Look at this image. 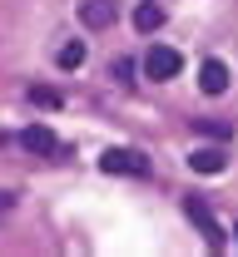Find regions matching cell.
Returning <instances> with one entry per match:
<instances>
[{
	"instance_id": "1",
	"label": "cell",
	"mask_w": 238,
	"mask_h": 257,
	"mask_svg": "<svg viewBox=\"0 0 238 257\" xmlns=\"http://www.w3.org/2000/svg\"><path fill=\"white\" fill-rule=\"evenodd\" d=\"M104 173H129V178H149V154H139V149H109L100 159Z\"/></svg>"
},
{
	"instance_id": "2",
	"label": "cell",
	"mask_w": 238,
	"mask_h": 257,
	"mask_svg": "<svg viewBox=\"0 0 238 257\" xmlns=\"http://www.w3.org/2000/svg\"><path fill=\"white\" fill-rule=\"evenodd\" d=\"M184 218L204 232L208 247H223V232H218V218H213V208H208L204 198H184Z\"/></svg>"
},
{
	"instance_id": "3",
	"label": "cell",
	"mask_w": 238,
	"mask_h": 257,
	"mask_svg": "<svg viewBox=\"0 0 238 257\" xmlns=\"http://www.w3.org/2000/svg\"><path fill=\"white\" fill-rule=\"evenodd\" d=\"M179 69H184V55L169 50V45H154V50L144 55V74H149V79H159V84H169Z\"/></svg>"
},
{
	"instance_id": "4",
	"label": "cell",
	"mask_w": 238,
	"mask_h": 257,
	"mask_svg": "<svg viewBox=\"0 0 238 257\" xmlns=\"http://www.w3.org/2000/svg\"><path fill=\"white\" fill-rule=\"evenodd\" d=\"M119 20V0H80V25L85 30H109Z\"/></svg>"
},
{
	"instance_id": "5",
	"label": "cell",
	"mask_w": 238,
	"mask_h": 257,
	"mask_svg": "<svg viewBox=\"0 0 238 257\" xmlns=\"http://www.w3.org/2000/svg\"><path fill=\"white\" fill-rule=\"evenodd\" d=\"M199 89H204V94H223V89H228V64L223 60H204L199 64Z\"/></svg>"
},
{
	"instance_id": "6",
	"label": "cell",
	"mask_w": 238,
	"mask_h": 257,
	"mask_svg": "<svg viewBox=\"0 0 238 257\" xmlns=\"http://www.w3.org/2000/svg\"><path fill=\"white\" fill-rule=\"evenodd\" d=\"M20 144H25L30 154H55V149H60V139H55V134H50L45 124H30V128H20Z\"/></svg>"
},
{
	"instance_id": "7",
	"label": "cell",
	"mask_w": 238,
	"mask_h": 257,
	"mask_svg": "<svg viewBox=\"0 0 238 257\" xmlns=\"http://www.w3.org/2000/svg\"><path fill=\"white\" fill-rule=\"evenodd\" d=\"M189 168L194 173H223L228 168V154L223 149H199V154H189Z\"/></svg>"
},
{
	"instance_id": "8",
	"label": "cell",
	"mask_w": 238,
	"mask_h": 257,
	"mask_svg": "<svg viewBox=\"0 0 238 257\" xmlns=\"http://www.w3.org/2000/svg\"><path fill=\"white\" fill-rule=\"evenodd\" d=\"M134 30H144V35L164 30V5H159V0H144V5L134 10Z\"/></svg>"
},
{
	"instance_id": "9",
	"label": "cell",
	"mask_w": 238,
	"mask_h": 257,
	"mask_svg": "<svg viewBox=\"0 0 238 257\" xmlns=\"http://www.w3.org/2000/svg\"><path fill=\"white\" fill-rule=\"evenodd\" d=\"M80 64H85V40L60 45V69H80Z\"/></svg>"
},
{
	"instance_id": "10",
	"label": "cell",
	"mask_w": 238,
	"mask_h": 257,
	"mask_svg": "<svg viewBox=\"0 0 238 257\" xmlns=\"http://www.w3.org/2000/svg\"><path fill=\"white\" fill-rule=\"evenodd\" d=\"M30 104H35V109H60V89H50V84H30Z\"/></svg>"
},
{
	"instance_id": "11",
	"label": "cell",
	"mask_w": 238,
	"mask_h": 257,
	"mask_svg": "<svg viewBox=\"0 0 238 257\" xmlns=\"http://www.w3.org/2000/svg\"><path fill=\"white\" fill-rule=\"evenodd\" d=\"M114 79L119 84H134V60H114Z\"/></svg>"
},
{
	"instance_id": "12",
	"label": "cell",
	"mask_w": 238,
	"mask_h": 257,
	"mask_svg": "<svg viewBox=\"0 0 238 257\" xmlns=\"http://www.w3.org/2000/svg\"><path fill=\"white\" fill-rule=\"evenodd\" d=\"M194 128H199V134H208V139H228V124H204V119H199Z\"/></svg>"
},
{
	"instance_id": "13",
	"label": "cell",
	"mask_w": 238,
	"mask_h": 257,
	"mask_svg": "<svg viewBox=\"0 0 238 257\" xmlns=\"http://www.w3.org/2000/svg\"><path fill=\"white\" fill-rule=\"evenodd\" d=\"M10 208H15V198H10V193H0V218H5Z\"/></svg>"
},
{
	"instance_id": "14",
	"label": "cell",
	"mask_w": 238,
	"mask_h": 257,
	"mask_svg": "<svg viewBox=\"0 0 238 257\" xmlns=\"http://www.w3.org/2000/svg\"><path fill=\"white\" fill-rule=\"evenodd\" d=\"M233 242H238V227H233Z\"/></svg>"
}]
</instances>
